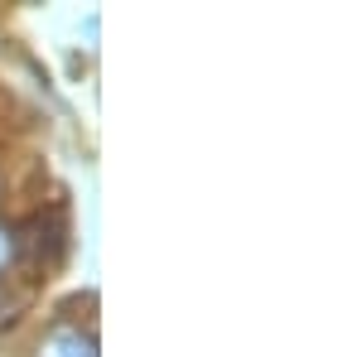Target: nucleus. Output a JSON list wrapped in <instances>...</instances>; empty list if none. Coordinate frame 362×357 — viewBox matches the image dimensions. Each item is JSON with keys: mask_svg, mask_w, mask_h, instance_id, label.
Segmentation results:
<instances>
[{"mask_svg": "<svg viewBox=\"0 0 362 357\" xmlns=\"http://www.w3.org/2000/svg\"><path fill=\"white\" fill-rule=\"evenodd\" d=\"M44 357H92V343H87L83 333H54Z\"/></svg>", "mask_w": 362, "mask_h": 357, "instance_id": "1", "label": "nucleus"}, {"mask_svg": "<svg viewBox=\"0 0 362 357\" xmlns=\"http://www.w3.org/2000/svg\"><path fill=\"white\" fill-rule=\"evenodd\" d=\"M5 251H10V242H5V237H0V261H5Z\"/></svg>", "mask_w": 362, "mask_h": 357, "instance_id": "2", "label": "nucleus"}]
</instances>
